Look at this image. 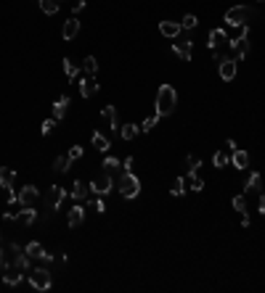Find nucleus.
Returning <instances> with one entry per match:
<instances>
[{
    "label": "nucleus",
    "instance_id": "f257e3e1",
    "mask_svg": "<svg viewBox=\"0 0 265 293\" xmlns=\"http://www.w3.org/2000/svg\"><path fill=\"white\" fill-rule=\"evenodd\" d=\"M175 106H178L175 87H172V84H159V90H157V114H159V119L175 114Z\"/></svg>",
    "mask_w": 265,
    "mask_h": 293
},
{
    "label": "nucleus",
    "instance_id": "f03ea898",
    "mask_svg": "<svg viewBox=\"0 0 265 293\" xmlns=\"http://www.w3.org/2000/svg\"><path fill=\"white\" fill-rule=\"evenodd\" d=\"M117 190L122 193V198H127V201L138 198L141 195V180L135 177L133 172H122V177L117 182Z\"/></svg>",
    "mask_w": 265,
    "mask_h": 293
},
{
    "label": "nucleus",
    "instance_id": "7ed1b4c3",
    "mask_svg": "<svg viewBox=\"0 0 265 293\" xmlns=\"http://www.w3.org/2000/svg\"><path fill=\"white\" fill-rule=\"evenodd\" d=\"M249 19H252V8H247V5H234V8L225 11L223 21L228 27H241V24H249Z\"/></svg>",
    "mask_w": 265,
    "mask_h": 293
},
{
    "label": "nucleus",
    "instance_id": "20e7f679",
    "mask_svg": "<svg viewBox=\"0 0 265 293\" xmlns=\"http://www.w3.org/2000/svg\"><path fill=\"white\" fill-rule=\"evenodd\" d=\"M8 264H14V267H19V270L29 272V267H32L29 253L24 251L19 243H8Z\"/></svg>",
    "mask_w": 265,
    "mask_h": 293
},
{
    "label": "nucleus",
    "instance_id": "39448f33",
    "mask_svg": "<svg viewBox=\"0 0 265 293\" xmlns=\"http://www.w3.org/2000/svg\"><path fill=\"white\" fill-rule=\"evenodd\" d=\"M29 283L37 291H48L53 285V280H50V272L45 267H35V270H29Z\"/></svg>",
    "mask_w": 265,
    "mask_h": 293
},
{
    "label": "nucleus",
    "instance_id": "423d86ee",
    "mask_svg": "<svg viewBox=\"0 0 265 293\" xmlns=\"http://www.w3.org/2000/svg\"><path fill=\"white\" fill-rule=\"evenodd\" d=\"M112 188H114V180H112V174H109V172H101V174H96V177L90 180V190L98 193V195L112 193Z\"/></svg>",
    "mask_w": 265,
    "mask_h": 293
},
{
    "label": "nucleus",
    "instance_id": "0eeeda50",
    "mask_svg": "<svg viewBox=\"0 0 265 293\" xmlns=\"http://www.w3.org/2000/svg\"><path fill=\"white\" fill-rule=\"evenodd\" d=\"M172 53H175L180 61H191L193 56V42L189 37H175V42H172Z\"/></svg>",
    "mask_w": 265,
    "mask_h": 293
},
{
    "label": "nucleus",
    "instance_id": "6e6552de",
    "mask_svg": "<svg viewBox=\"0 0 265 293\" xmlns=\"http://www.w3.org/2000/svg\"><path fill=\"white\" fill-rule=\"evenodd\" d=\"M236 58L234 56H223V61L217 63V74H220V80H225V82H231L236 77Z\"/></svg>",
    "mask_w": 265,
    "mask_h": 293
},
{
    "label": "nucleus",
    "instance_id": "1a4fd4ad",
    "mask_svg": "<svg viewBox=\"0 0 265 293\" xmlns=\"http://www.w3.org/2000/svg\"><path fill=\"white\" fill-rule=\"evenodd\" d=\"M64 198H67V190H64L61 185H50V190H48V209H50V214L61 209Z\"/></svg>",
    "mask_w": 265,
    "mask_h": 293
},
{
    "label": "nucleus",
    "instance_id": "9d476101",
    "mask_svg": "<svg viewBox=\"0 0 265 293\" xmlns=\"http://www.w3.org/2000/svg\"><path fill=\"white\" fill-rule=\"evenodd\" d=\"M22 280H24V270H19V267L5 262V267H3V283L5 285H19Z\"/></svg>",
    "mask_w": 265,
    "mask_h": 293
},
{
    "label": "nucleus",
    "instance_id": "9b49d317",
    "mask_svg": "<svg viewBox=\"0 0 265 293\" xmlns=\"http://www.w3.org/2000/svg\"><path fill=\"white\" fill-rule=\"evenodd\" d=\"M228 45H231V53H234L236 61H241V58L249 53V40L247 37H234V40H228Z\"/></svg>",
    "mask_w": 265,
    "mask_h": 293
},
{
    "label": "nucleus",
    "instance_id": "f8f14e48",
    "mask_svg": "<svg viewBox=\"0 0 265 293\" xmlns=\"http://www.w3.org/2000/svg\"><path fill=\"white\" fill-rule=\"evenodd\" d=\"M37 198H40V190H37L35 185H24L22 193H19V204L22 206H35Z\"/></svg>",
    "mask_w": 265,
    "mask_h": 293
},
{
    "label": "nucleus",
    "instance_id": "ddd939ff",
    "mask_svg": "<svg viewBox=\"0 0 265 293\" xmlns=\"http://www.w3.org/2000/svg\"><path fill=\"white\" fill-rule=\"evenodd\" d=\"M77 32H80V19L69 16L67 21H64V27H61V37H64V40H74Z\"/></svg>",
    "mask_w": 265,
    "mask_h": 293
},
{
    "label": "nucleus",
    "instance_id": "4468645a",
    "mask_svg": "<svg viewBox=\"0 0 265 293\" xmlns=\"http://www.w3.org/2000/svg\"><path fill=\"white\" fill-rule=\"evenodd\" d=\"M101 122H103L106 127H112V129H120V125H117V108H114L112 103L101 108Z\"/></svg>",
    "mask_w": 265,
    "mask_h": 293
},
{
    "label": "nucleus",
    "instance_id": "2eb2a0df",
    "mask_svg": "<svg viewBox=\"0 0 265 293\" xmlns=\"http://www.w3.org/2000/svg\"><path fill=\"white\" fill-rule=\"evenodd\" d=\"M69 106H72V101H69V95H59L53 103V119H64L69 111Z\"/></svg>",
    "mask_w": 265,
    "mask_h": 293
},
{
    "label": "nucleus",
    "instance_id": "dca6fc26",
    "mask_svg": "<svg viewBox=\"0 0 265 293\" xmlns=\"http://www.w3.org/2000/svg\"><path fill=\"white\" fill-rule=\"evenodd\" d=\"M35 219H37L35 206H22V211H16L14 222H19V225H35Z\"/></svg>",
    "mask_w": 265,
    "mask_h": 293
},
{
    "label": "nucleus",
    "instance_id": "f3484780",
    "mask_svg": "<svg viewBox=\"0 0 265 293\" xmlns=\"http://www.w3.org/2000/svg\"><path fill=\"white\" fill-rule=\"evenodd\" d=\"M210 50H220V48H225L228 45V37H225V32L223 29H212L210 32Z\"/></svg>",
    "mask_w": 265,
    "mask_h": 293
},
{
    "label": "nucleus",
    "instance_id": "a211bd4d",
    "mask_svg": "<svg viewBox=\"0 0 265 293\" xmlns=\"http://www.w3.org/2000/svg\"><path fill=\"white\" fill-rule=\"evenodd\" d=\"M98 93V82H96V77H85V80L80 82V95L82 98H90Z\"/></svg>",
    "mask_w": 265,
    "mask_h": 293
},
{
    "label": "nucleus",
    "instance_id": "6ab92c4d",
    "mask_svg": "<svg viewBox=\"0 0 265 293\" xmlns=\"http://www.w3.org/2000/svg\"><path fill=\"white\" fill-rule=\"evenodd\" d=\"M159 32H162L165 37H172V40H175V37H180V24L178 21H159Z\"/></svg>",
    "mask_w": 265,
    "mask_h": 293
},
{
    "label": "nucleus",
    "instance_id": "aec40b11",
    "mask_svg": "<svg viewBox=\"0 0 265 293\" xmlns=\"http://www.w3.org/2000/svg\"><path fill=\"white\" fill-rule=\"evenodd\" d=\"M16 182V172L8 167H0V185H3V190H11Z\"/></svg>",
    "mask_w": 265,
    "mask_h": 293
},
{
    "label": "nucleus",
    "instance_id": "412c9836",
    "mask_svg": "<svg viewBox=\"0 0 265 293\" xmlns=\"http://www.w3.org/2000/svg\"><path fill=\"white\" fill-rule=\"evenodd\" d=\"M244 190L247 193H260L263 190V177H260V172H252L247 182H244Z\"/></svg>",
    "mask_w": 265,
    "mask_h": 293
},
{
    "label": "nucleus",
    "instance_id": "4be33fe9",
    "mask_svg": "<svg viewBox=\"0 0 265 293\" xmlns=\"http://www.w3.org/2000/svg\"><path fill=\"white\" fill-rule=\"evenodd\" d=\"M82 222H85V209L77 204V206H72V209H69V227H80Z\"/></svg>",
    "mask_w": 265,
    "mask_h": 293
},
{
    "label": "nucleus",
    "instance_id": "5701e85b",
    "mask_svg": "<svg viewBox=\"0 0 265 293\" xmlns=\"http://www.w3.org/2000/svg\"><path fill=\"white\" fill-rule=\"evenodd\" d=\"M231 164H234L236 169H247L249 167V153L241 151V148H236L234 156H231Z\"/></svg>",
    "mask_w": 265,
    "mask_h": 293
},
{
    "label": "nucleus",
    "instance_id": "b1692460",
    "mask_svg": "<svg viewBox=\"0 0 265 293\" xmlns=\"http://www.w3.org/2000/svg\"><path fill=\"white\" fill-rule=\"evenodd\" d=\"M88 190H90V185H88V182L77 180L69 193H72V198H74V201H85V198H88Z\"/></svg>",
    "mask_w": 265,
    "mask_h": 293
},
{
    "label": "nucleus",
    "instance_id": "393cba45",
    "mask_svg": "<svg viewBox=\"0 0 265 293\" xmlns=\"http://www.w3.org/2000/svg\"><path fill=\"white\" fill-rule=\"evenodd\" d=\"M93 148H96V151H101V153H106L109 148H112V146H109V138L101 132V129H96V132H93Z\"/></svg>",
    "mask_w": 265,
    "mask_h": 293
},
{
    "label": "nucleus",
    "instance_id": "a878e982",
    "mask_svg": "<svg viewBox=\"0 0 265 293\" xmlns=\"http://www.w3.org/2000/svg\"><path fill=\"white\" fill-rule=\"evenodd\" d=\"M120 135H122V140H135L141 135V127L133 125V122H130V125H122L120 127Z\"/></svg>",
    "mask_w": 265,
    "mask_h": 293
},
{
    "label": "nucleus",
    "instance_id": "bb28decb",
    "mask_svg": "<svg viewBox=\"0 0 265 293\" xmlns=\"http://www.w3.org/2000/svg\"><path fill=\"white\" fill-rule=\"evenodd\" d=\"M82 69H85L88 77H96V74H98V61H96L93 56H85V58H82Z\"/></svg>",
    "mask_w": 265,
    "mask_h": 293
},
{
    "label": "nucleus",
    "instance_id": "cd10ccee",
    "mask_svg": "<svg viewBox=\"0 0 265 293\" xmlns=\"http://www.w3.org/2000/svg\"><path fill=\"white\" fill-rule=\"evenodd\" d=\"M61 8V0H40V11L43 14H56Z\"/></svg>",
    "mask_w": 265,
    "mask_h": 293
},
{
    "label": "nucleus",
    "instance_id": "c85d7f7f",
    "mask_svg": "<svg viewBox=\"0 0 265 293\" xmlns=\"http://www.w3.org/2000/svg\"><path fill=\"white\" fill-rule=\"evenodd\" d=\"M231 204H234V209L241 214V217H249V211H247V198H244V195H234V201H231Z\"/></svg>",
    "mask_w": 265,
    "mask_h": 293
},
{
    "label": "nucleus",
    "instance_id": "c756f323",
    "mask_svg": "<svg viewBox=\"0 0 265 293\" xmlns=\"http://www.w3.org/2000/svg\"><path fill=\"white\" fill-rule=\"evenodd\" d=\"M186 182H189V188H191V190H204V180L202 177H199V174L196 172H189V180H186Z\"/></svg>",
    "mask_w": 265,
    "mask_h": 293
},
{
    "label": "nucleus",
    "instance_id": "7c9ffc66",
    "mask_svg": "<svg viewBox=\"0 0 265 293\" xmlns=\"http://www.w3.org/2000/svg\"><path fill=\"white\" fill-rule=\"evenodd\" d=\"M69 167H72V159H69V156H59V159H56L53 161V169H56V172H69Z\"/></svg>",
    "mask_w": 265,
    "mask_h": 293
},
{
    "label": "nucleus",
    "instance_id": "2f4dec72",
    "mask_svg": "<svg viewBox=\"0 0 265 293\" xmlns=\"http://www.w3.org/2000/svg\"><path fill=\"white\" fill-rule=\"evenodd\" d=\"M183 193H186V177H175V182H172V188H170V195L180 198Z\"/></svg>",
    "mask_w": 265,
    "mask_h": 293
},
{
    "label": "nucleus",
    "instance_id": "473e14b6",
    "mask_svg": "<svg viewBox=\"0 0 265 293\" xmlns=\"http://www.w3.org/2000/svg\"><path fill=\"white\" fill-rule=\"evenodd\" d=\"M77 71H80V66H77L72 58H64V74H67L69 80H74V77H77Z\"/></svg>",
    "mask_w": 265,
    "mask_h": 293
},
{
    "label": "nucleus",
    "instance_id": "72a5a7b5",
    "mask_svg": "<svg viewBox=\"0 0 265 293\" xmlns=\"http://www.w3.org/2000/svg\"><path fill=\"white\" fill-rule=\"evenodd\" d=\"M24 251L29 253V259H40V253H43L45 249H43L40 243H37V240H32V243H27V249H24Z\"/></svg>",
    "mask_w": 265,
    "mask_h": 293
},
{
    "label": "nucleus",
    "instance_id": "f704fd0d",
    "mask_svg": "<svg viewBox=\"0 0 265 293\" xmlns=\"http://www.w3.org/2000/svg\"><path fill=\"white\" fill-rule=\"evenodd\" d=\"M157 122H159V114L146 116V119H144V125H141V132H151V129L157 127Z\"/></svg>",
    "mask_w": 265,
    "mask_h": 293
},
{
    "label": "nucleus",
    "instance_id": "c9c22d12",
    "mask_svg": "<svg viewBox=\"0 0 265 293\" xmlns=\"http://www.w3.org/2000/svg\"><path fill=\"white\" fill-rule=\"evenodd\" d=\"M199 24V19L193 16V14H186L183 19H180V29H193Z\"/></svg>",
    "mask_w": 265,
    "mask_h": 293
},
{
    "label": "nucleus",
    "instance_id": "e433bc0d",
    "mask_svg": "<svg viewBox=\"0 0 265 293\" xmlns=\"http://www.w3.org/2000/svg\"><path fill=\"white\" fill-rule=\"evenodd\" d=\"M228 161H231V159H228V153H225V151H217L215 156H212V164H215L217 169H223Z\"/></svg>",
    "mask_w": 265,
    "mask_h": 293
},
{
    "label": "nucleus",
    "instance_id": "4c0bfd02",
    "mask_svg": "<svg viewBox=\"0 0 265 293\" xmlns=\"http://www.w3.org/2000/svg\"><path fill=\"white\" fill-rule=\"evenodd\" d=\"M120 167H122V161L117 156H106V159H103V169H109V172H114V169H120Z\"/></svg>",
    "mask_w": 265,
    "mask_h": 293
},
{
    "label": "nucleus",
    "instance_id": "58836bf2",
    "mask_svg": "<svg viewBox=\"0 0 265 293\" xmlns=\"http://www.w3.org/2000/svg\"><path fill=\"white\" fill-rule=\"evenodd\" d=\"M186 167H189V172H196L202 167V159L199 156H186Z\"/></svg>",
    "mask_w": 265,
    "mask_h": 293
},
{
    "label": "nucleus",
    "instance_id": "ea45409f",
    "mask_svg": "<svg viewBox=\"0 0 265 293\" xmlns=\"http://www.w3.org/2000/svg\"><path fill=\"white\" fill-rule=\"evenodd\" d=\"M88 204H90V209H93L96 214H103V211H106V204H103L101 198H96V201H88Z\"/></svg>",
    "mask_w": 265,
    "mask_h": 293
},
{
    "label": "nucleus",
    "instance_id": "a19ab883",
    "mask_svg": "<svg viewBox=\"0 0 265 293\" xmlns=\"http://www.w3.org/2000/svg\"><path fill=\"white\" fill-rule=\"evenodd\" d=\"M53 127H56V119H45V122H43V127H40V132L45 135V138H48V135L53 132Z\"/></svg>",
    "mask_w": 265,
    "mask_h": 293
},
{
    "label": "nucleus",
    "instance_id": "79ce46f5",
    "mask_svg": "<svg viewBox=\"0 0 265 293\" xmlns=\"http://www.w3.org/2000/svg\"><path fill=\"white\" fill-rule=\"evenodd\" d=\"M82 153H85V151H82V146H72V148H69V159H72V161H77V159H82Z\"/></svg>",
    "mask_w": 265,
    "mask_h": 293
},
{
    "label": "nucleus",
    "instance_id": "37998d69",
    "mask_svg": "<svg viewBox=\"0 0 265 293\" xmlns=\"http://www.w3.org/2000/svg\"><path fill=\"white\" fill-rule=\"evenodd\" d=\"M50 262H53V253H48V251H43V253H40V264H43V267H48Z\"/></svg>",
    "mask_w": 265,
    "mask_h": 293
},
{
    "label": "nucleus",
    "instance_id": "c03bdc74",
    "mask_svg": "<svg viewBox=\"0 0 265 293\" xmlns=\"http://www.w3.org/2000/svg\"><path fill=\"white\" fill-rule=\"evenodd\" d=\"M82 8H85V0H74V3H72V11H74V16L80 14Z\"/></svg>",
    "mask_w": 265,
    "mask_h": 293
},
{
    "label": "nucleus",
    "instance_id": "a18cd8bd",
    "mask_svg": "<svg viewBox=\"0 0 265 293\" xmlns=\"http://www.w3.org/2000/svg\"><path fill=\"white\" fill-rule=\"evenodd\" d=\"M122 167H125V172H133V156H127V159L122 161Z\"/></svg>",
    "mask_w": 265,
    "mask_h": 293
},
{
    "label": "nucleus",
    "instance_id": "49530a36",
    "mask_svg": "<svg viewBox=\"0 0 265 293\" xmlns=\"http://www.w3.org/2000/svg\"><path fill=\"white\" fill-rule=\"evenodd\" d=\"M257 211L265 214V193H260V201H257Z\"/></svg>",
    "mask_w": 265,
    "mask_h": 293
},
{
    "label": "nucleus",
    "instance_id": "de8ad7c7",
    "mask_svg": "<svg viewBox=\"0 0 265 293\" xmlns=\"http://www.w3.org/2000/svg\"><path fill=\"white\" fill-rule=\"evenodd\" d=\"M225 151L234 153V151H236V143H234V140H225Z\"/></svg>",
    "mask_w": 265,
    "mask_h": 293
},
{
    "label": "nucleus",
    "instance_id": "09e8293b",
    "mask_svg": "<svg viewBox=\"0 0 265 293\" xmlns=\"http://www.w3.org/2000/svg\"><path fill=\"white\" fill-rule=\"evenodd\" d=\"M0 267H3V249H0Z\"/></svg>",
    "mask_w": 265,
    "mask_h": 293
}]
</instances>
